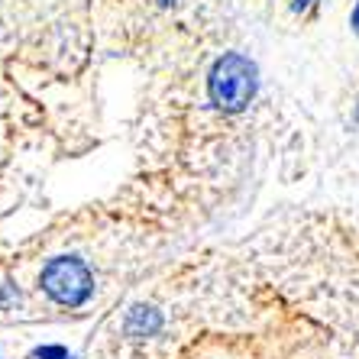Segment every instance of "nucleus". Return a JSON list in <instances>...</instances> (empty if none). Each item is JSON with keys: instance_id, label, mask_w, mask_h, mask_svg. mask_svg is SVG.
<instances>
[{"instance_id": "obj_1", "label": "nucleus", "mask_w": 359, "mask_h": 359, "mask_svg": "<svg viewBox=\"0 0 359 359\" xmlns=\"http://www.w3.org/2000/svg\"><path fill=\"white\" fill-rule=\"evenodd\" d=\"M208 91L214 107L220 110H243L256 94V65L240 52H226L224 59L214 62L208 78Z\"/></svg>"}, {"instance_id": "obj_2", "label": "nucleus", "mask_w": 359, "mask_h": 359, "mask_svg": "<svg viewBox=\"0 0 359 359\" xmlns=\"http://www.w3.org/2000/svg\"><path fill=\"white\" fill-rule=\"evenodd\" d=\"M42 292L62 308H81L94 292V278L81 259L62 256L42 269Z\"/></svg>"}, {"instance_id": "obj_3", "label": "nucleus", "mask_w": 359, "mask_h": 359, "mask_svg": "<svg viewBox=\"0 0 359 359\" xmlns=\"http://www.w3.org/2000/svg\"><path fill=\"white\" fill-rule=\"evenodd\" d=\"M162 318L156 308H136L130 318H126V334L130 337H152L159 330Z\"/></svg>"}, {"instance_id": "obj_4", "label": "nucleus", "mask_w": 359, "mask_h": 359, "mask_svg": "<svg viewBox=\"0 0 359 359\" xmlns=\"http://www.w3.org/2000/svg\"><path fill=\"white\" fill-rule=\"evenodd\" d=\"M36 356H39V359H68V353L62 350V346H42Z\"/></svg>"}, {"instance_id": "obj_5", "label": "nucleus", "mask_w": 359, "mask_h": 359, "mask_svg": "<svg viewBox=\"0 0 359 359\" xmlns=\"http://www.w3.org/2000/svg\"><path fill=\"white\" fill-rule=\"evenodd\" d=\"M308 4H314V0H294V10H304Z\"/></svg>"}, {"instance_id": "obj_6", "label": "nucleus", "mask_w": 359, "mask_h": 359, "mask_svg": "<svg viewBox=\"0 0 359 359\" xmlns=\"http://www.w3.org/2000/svg\"><path fill=\"white\" fill-rule=\"evenodd\" d=\"M353 26H356V33H359V7L353 10Z\"/></svg>"}]
</instances>
